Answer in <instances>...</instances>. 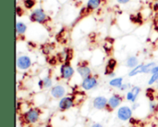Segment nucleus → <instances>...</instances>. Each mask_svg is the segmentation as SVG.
<instances>
[{
	"label": "nucleus",
	"instance_id": "dca6fc26",
	"mask_svg": "<svg viewBox=\"0 0 158 127\" xmlns=\"http://www.w3.org/2000/svg\"><path fill=\"white\" fill-rule=\"evenodd\" d=\"M143 65H144V64H141V65H138L137 67L133 68V69L130 72L129 76L132 77V76H135V75H137V74H139V73H143Z\"/></svg>",
	"mask_w": 158,
	"mask_h": 127
},
{
	"label": "nucleus",
	"instance_id": "f8f14e48",
	"mask_svg": "<svg viewBox=\"0 0 158 127\" xmlns=\"http://www.w3.org/2000/svg\"><path fill=\"white\" fill-rule=\"evenodd\" d=\"M117 66V60L114 59H110L107 62V65H106V74H110L113 72L114 69L116 68Z\"/></svg>",
	"mask_w": 158,
	"mask_h": 127
},
{
	"label": "nucleus",
	"instance_id": "ddd939ff",
	"mask_svg": "<svg viewBox=\"0 0 158 127\" xmlns=\"http://www.w3.org/2000/svg\"><path fill=\"white\" fill-rule=\"evenodd\" d=\"M39 86L41 87V88H49V87H51L52 86V79L50 78V77H44L43 80H41L40 82H39Z\"/></svg>",
	"mask_w": 158,
	"mask_h": 127
},
{
	"label": "nucleus",
	"instance_id": "4be33fe9",
	"mask_svg": "<svg viewBox=\"0 0 158 127\" xmlns=\"http://www.w3.org/2000/svg\"><path fill=\"white\" fill-rule=\"evenodd\" d=\"M34 5H35V1L34 0H25L24 1V6L27 8H31Z\"/></svg>",
	"mask_w": 158,
	"mask_h": 127
},
{
	"label": "nucleus",
	"instance_id": "bb28decb",
	"mask_svg": "<svg viewBox=\"0 0 158 127\" xmlns=\"http://www.w3.org/2000/svg\"><path fill=\"white\" fill-rule=\"evenodd\" d=\"M16 11H17V14H18V16H21V14L23 13L22 9H21L19 7H17V9H16Z\"/></svg>",
	"mask_w": 158,
	"mask_h": 127
},
{
	"label": "nucleus",
	"instance_id": "b1692460",
	"mask_svg": "<svg viewBox=\"0 0 158 127\" xmlns=\"http://www.w3.org/2000/svg\"><path fill=\"white\" fill-rule=\"evenodd\" d=\"M126 99H127V100H129V101H131V102H132V100H133V94H132V92H131V91H130V92H128V93H127Z\"/></svg>",
	"mask_w": 158,
	"mask_h": 127
},
{
	"label": "nucleus",
	"instance_id": "6ab92c4d",
	"mask_svg": "<svg viewBox=\"0 0 158 127\" xmlns=\"http://www.w3.org/2000/svg\"><path fill=\"white\" fill-rule=\"evenodd\" d=\"M156 66L155 62H150L148 64H144L143 65V73H151L152 69Z\"/></svg>",
	"mask_w": 158,
	"mask_h": 127
},
{
	"label": "nucleus",
	"instance_id": "412c9836",
	"mask_svg": "<svg viewBox=\"0 0 158 127\" xmlns=\"http://www.w3.org/2000/svg\"><path fill=\"white\" fill-rule=\"evenodd\" d=\"M158 81V72L157 73H154V74H152V76H151V78H150V80H149V82H148V84L150 85H154L155 83H157Z\"/></svg>",
	"mask_w": 158,
	"mask_h": 127
},
{
	"label": "nucleus",
	"instance_id": "423d86ee",
	"mask_svg": "<svg viewBox=\"0 0 158 127\" xmlns=\"http://www.w3.org/2000/svg\"><path fill=\"white\" fill-rule=\"evenodd\" d=\"M98 85L97 79L94 76H89L85 79H83L82 83H81V87L84 90H92L94 88H95Z\"/></svg>",
	"mask_w": 158,
	"mask_h": 127
},
{
	"label": "nucleus",
	"instance_id": "aec40b11",
	"mask_svg": "<svg viewBox=\"0 0 158 127\" xmlns=\"http://www.w3.org/2000/svg\"><path fill=\"white\" fill-rule=\"evenodd\" d=\"M131 92H132V94H133V100H132V102L134 103V102L136 101V99H137L139 94L141 93V88H140L139 86H134V87H132Z\"/></svg>",
	"mask_w": 158,
	"mask_h": 127
},
{
	"label": "nucleus",
	"instance_id": "2eb2a0df",
	"mask_svg": "<svg viewBox=\"0 0 158 127\" xmlns=\"http://www.w3.org/2000/svg\"><path fill=\"white\" fill-rule=\"evenodd\" d=\"M109 85L113 87H117V88H120L121 85H123V78L118 77V78H114L109 82Z\"/></svg>",
	"mask_w": 158,
	"mask_h": 127
},
{
	"label": "nucleus",
	"instance_id": "1a4fd4ad",
	"mask_svg": "<svg viewBox=\"0 0 158 127\" xmlns=\"http://www.w3.org/2000/svg\"><path fill=\"white\" fill-rule=\"evenodd\" d=\"M50 94L54 99H62L66 94V89L63 85H55L54 87H52Z\"/></svg>",
	"mask_w": 158,
	"mask_h": 127
},
{
	"label": "nucleus",
	"instance_id": "cd10ccee",
	"mask_svg": "<svg viewBox=\"0 0 158 127\" xmlns=\"http://www.w3.org/2000/svg\"><path fill=\"white\" fill-rule=\"evenodd\" d=\"M118 3H120V4H126V3H128V2H130L131 0H117Z\"/></svg>",
	"mask_w": 158,
	"mask_h": 127
},
{
	"label": "nucleus",
	"instance_id": "a211bd4d",
	"mask_svg": "<svg viewBox=\"0 0 158 127\" xmlns=\"http://www.w3.org/2000/svg\"><path fill=\"white\" fill-rule=\"evenodd\" d=\"M26 25L22 22H17L16 24V32L18 34H23L26 32Z\"/></svg>",
	"mask_w": 158,
	"mask_h": 127
},
{
	"label": "nucleus",
	"instance_id": "f257e3e1",
	"mask_svg": "<svg viewBox=\"0 0 158 127\" xmlns=\"http://www.w3.org/2000/svg\"><path fill=\"white\" fill-rule=\"evenodd\" d=\"M41 112L36 108H31L24 113V120L28 124H35L39 121Z\"/></svg>",
	"mask_w": 158,
	"mask_h": 127
},
{
	"label": "nucleus",
	"instance_id": "9d476101",
	"mask_svg": "<svg viewBox=\"0 0 158 127\" xmlns=\"http://www.w3.org/2000/svg\"><path fill=\"white\" fill-rule=\"evenodd\" d=\"M122 102V98L119 96V95H113L112 97H110V99H108V104H107V107L109 109V111L111 110H115L117 109Z\"/></svg>",
	"mask_w": 158,
	"mask_h": 127
},
{
	"label": "nucleus",
	"instance_id": "f03ea898",
	"mask_svg": "<svg viewBox=\"0 0 158 127\" xmlns=\"http://www.w3.org/2000/svg\"><path fill=\"white\" fill-rule=\"evenodd\" d=\"M117 116L118 118L122 121V122H126V121H129L131 116H132V111L130 107L128 106H123V107H120L118 110V112H117Z\"/></svg>",
	"mask_w": 158,
	"mask_h": 127
},
{
	"label": "nucleus",
	"instance_id": "20e7f679",
	"mask_svg": "<svg viewBox=\"0 0 158 127\" xmlns=\"http://www.w3.org/2000/svg\"><path fill=\"white\" fill-rule=\"evenodd\" d=\"M31 20L33 22H39V23H44L46 20V14L42 8H37L35 9L31 15Z\"/></svg>",
	"mask_w": 158,
	"mask_h": 127
},
{
	"label": "nucleus",
	"instance_id": "c85d7f7f",
	"mask_svg": "<svg viewBox=\"0 0 158 127\" xmlns=\"http://www.w3.org/2000/svg\"><path fill=\"white\" fill-rule=\"evenodd\" d=\"M91 127H104L101 124H99V123H95V124H94Z\"/></svg>",
	"mask_w": 158,
	"mask_h": 127
},
{
	"label": "nucleus",
	"instance_id": "0eeeda50",
	"mask_svg": "<svg viewBox=\"0 0 158 127\" xmlns=\"http://www.w3.org/2000/svg\"><path fill=\"white\" fill-rule=\"evenodd\" d=\"M31 60L28 56H19L17 59V67L19 70H27L31 67Z\"/></svg>",
	"mask_w": 158,
	"mask_h": 127
},
{
	"label": "nucleus",
	"instance_id": "7c9ffc66",
	"mask_svg": "<svg viewBox=\"0 0 158 127\" xmlns=\"http://www.w3.org/2000/svg\"><path fill=\"white\" fill-rule=\"evenodd\" d=\"M156 113H157V115H158V109H157V111H156Z\"/></svg>",
	"mask_w": 158,
	"mask_h": 127
},
{
	"label": "nucleus",
	"instance_id": "4468645a",
	"mask_svg": "<svg viewBox=\"0 0 158 127\" xmlns=\"http://www.w3.org/2000/svg\"><path fill=\"white\" fill-rule=\"evenodd\" d=\"M138 63H139V60H138V59L136 58V57H134V56H131V57H130L128 59H127V61H126V64H127V66L129 67V68H135V67H137L138 66Z\"/></svg>",
	"mask_w": 158,
	"mask_h": 127
},
{
	"label": "nucleus",
	"instance_id": "5701e85b",
	"mask_svg": "<svg viewBox=\"0 0 158 127\" xmlns=\"http://www.w3.org/2000/svg\"><path fill=\"white\" fill-rule=\"evenodd\" d=\"M149 108H150V111H151L152 112H156V111H157L158 109L157 104H156L155 101H151V102H150Z\"/></svg>",
	"mask_w": 158,
	"mask_h": 127
},
{
	"label": "nucleus",
	"instance_id": "f3484780",
	"mask_svg": "<svg viewBox=\"0 0 158 127\" xmlns=\"http://www.w3.org/2000/svg\"><path fill=\"white\" fill-rule=\"evenodd\" d=\"M101 4V0H89L87 3L88 9H96Z\"/></svg>",
	"mask_w": 158,
	"mask_h": 127
},
{
	"label": "nucleus",
	"instance_id": "7ed1b4c3",
	"mask_svg": "<svg viewBox=\"0 0 158 127\" xmlns=\"http://www.w3.org/2000/svg\"><path fill=\"white\" fill-rule=\"evenodd\" d=\"M75 102H74V99L71 97H64L60 99L59 103H58V108L60 111L64 112V111H68L69 109H71L72 107H74Z\"/></svg>",
	"mask_w": 158,
	"mask_h": 127
},
{
	"label": "nucleus",
	"instance_id": "39448f33",
	"mask_svg": "<svg viewBox=\"0 0 158 127\" xmlns=\"http://www.w3.org/2000/svg\"><path fill=\"white\" fill-rule=\"evenodd\" d=\"M60 73H61L62 78H64L66 80H69L74 74V70H73V68L70 66V64L69 62H66L61 66Z\"/></svg>",
	"mask_w": 158,
	"mask_h": 127
},
{
	"label": "nucleus",
	"instance_id": "c756f323",
	"mask_svg": "<svg viewBox=\"0 0 158 127\" xmlns=\"http://www.w3.org/2000/svg\"><path fill=\"white\" fill-rule=\"evenodd\" d=\"M155 9H158V0L156 1V3L155 4V7H154Z\"/></svg>",
	"mask_w": 158,
	"mask_h": 127
},
{
	"label": "nucleus",
	"instance_id": "a878e982",
	"mask_svg": "<svg viewBox=\"0 0 158 127\" xmlns=\"http://www.w3.org/2000/svg\"><path fill=\"white\" fill-rule=\"evenodd\" d=\"M157 72H158V65H156V66L152 69L151 73H152V74H154V73H157Z\"/></svg>",
	"mask_w": 158,
	"mask_h": 127
},
{
	"label": "nucleus",
	"instance_id": "6e6552de",
	"mask_svg": "<svg viewBox=\"0 0 158 127\" xmlns=\"http://www.w3.org/2000/svg\"><path fill=\"white\" fill-rule=\"evenodd\" d=\"M108 104V100L106 99V97H96L94 101H93V106L94 109L96 110H104L107 107Z\"/></svg>",
	"mask_w": 158,
	"mask_h": 127
},
{
	"label": "nucleus",
	"instance_id": "9b49d317",
	"mask_svg": "<svg viewBox=\"0 0 158 127\" xmlns=\"http://www.w3.org/2000/svg\"><path fill=\"white\" fill-rule=\"evenodd\" d=\"M77 71H78V73L80 74V76L82 77L83 79H85V78L91 76V73H92L91 69H90L88 66H86V65L79 66L78 69H77Z\"/></svg>",
	"mask_w": 158,
	"mask_h": 127
},
{
	"label": "nucleus",
	"instance_id": "393cba45",
	"mask_svg": "<svg viewBox=\"0 0 158 127\" xmlns=\"http://www.w3.org/2000/svg\"><path fill=\"white\" fill-rule=\"evenodd\" d=\"M129 87H130V85H129V84H123L119 89H120L121 91H125V90H127Z\"/></svg>",
	"mask_w": 158,
	"mask_h": 127
},
{
	"label": "nucleus",
	"instance_id": "2f4dec72",
	"mask_svg": "<svg viewBox=\"0 0 158 127\" xmlns=\"http://www.w3.org/2000/svg\"><path fill=\"white\" fill-rule=\"evenodd\" d=\"M157 86H158V81H157Z\"/></svg>",
	"mask_w": 158,
	"mask_h": 127
}]
</instances>
